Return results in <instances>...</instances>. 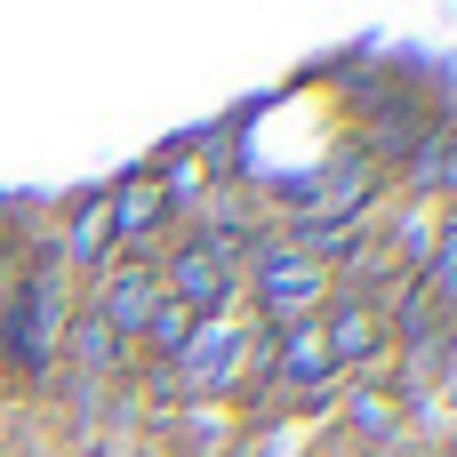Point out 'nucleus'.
<instances>
[{"label":"nucleus","mask_w":457,"mask_h":457,"mask_svg":"<svg viewBox=\"0 0 457 457\" xmlns=\"http://www.w3.org/2000/svg\"><path fill=\"white\" fill-rule=\"evenodd\" d=\"M80 305L137 353V337H145L153 313H161V265H153V257H104V265L80 281Z\"/></svg>","instance_id":"7ed1b4c3"},{"label":"nucleus","mask_w":457,"mask_h":457,"mask_svg":"<svg viewBox=\"0 0 457 457\" xmlns=\"http://www.w3.org/2000/svg\"><path fill=\"white\" fill-rule=\"evenodd\" d=\"M418 297H426L434 321H457V217H442V233H434V257L418 273Z\"/></svg>","instance_id":"1a4fd4ad"},{"label":"nucleus","mask_w":457,"mask_h":457,"mask_svg":"<svg viewBox=\"0 0 457 457\" xmlns=\"http://www.w3.org/2000/svg\"><path fill=\"white\" fill-rule=\"evenodd\" d=\"M434 394L457 410V321H442V353H434Z\"/></svg>","instance_id":"9b49d317"},{"label":"nucleus","mask_w":457,"mask_h":457,"mask_svg":"<svg viewBox=\"0 0 457 457\" xmlns=\"http://www.w3.org/2000/svg\"><path fill=\"white\" fill-rule=\"evenodd\" d=\"M337 418H345V434H353V442H370V450H378V442H394V434H402V418H410V410H402L378 378H345Z\"/></svg>","instance_id":"6e6552de"},{"label":"nucleus","mask_w":457,"mask_h":457,"mask_svg":"<svg viewBox=\"0 0 457 457\" xmlns=\"http://www.w3.org/2000/svg\"><path fill=\"white\" fill-rule=\"evenodd\" d=\"M153 265H161V297H169V305H185L193 321L241 313V273H233V265L217 257V249H201L193 233H177V241H169V249H161Z\"/></svg>","instance_id":"20e7f679"},{"label":"nucleus","mask_w":457,"mask_h":457,"mask_svg":"<svg viewBox=\"0 0 457 457\" xmlns=\"http://www.w3.org/2000/svg\"><path fill=\"white\" fill-rule=\"evenodd\" d=\"M321 345H329L337 378H378V361L394 353L378 297H345V289H329V305H321Z\"/></svg>","instance_id":"39448f33"},{"label":"nucleus","mask_w":457,"mask_h":457,"mask_svg":"<svg viewBox=\"0 0 457 457\" xmlns=\"http://www.w3.org/2000/svg\"><path fill=\"white\" fill-rule=\"evenodd\" d=\"M185 337H193V313H185V305H169V297H161V313H153V329H145V337H137V345H145V361H153V370H169V361H177V353H185Z\"/></svg>","instance_id":"9d476101"},{"label":"nucleus","mask_w":457,"mask_h":457,"mask_svg":"<svg viewBox=\"0 0 457 457\" xmlns=\"http://www.w3.org/2000/svg\"><path fill=\"white\" fill-rule=\"evenodd\" d=\"M8 281H16V257H8V249H0V297H8Z\"/></svg>","instance_id":"f8f14e48"},{"label":"nucleus","mask_w":457,"mask_h":457,"mask_svg":"<svg viewBox=\"0 0 457 457\" xmlns=\"http://www.w3.org/2000/svg\"><path fill=\"white\" fill-rule=\"evenodd\" d=\"M104 217H112V257H161V225H169V201L153 185V169L120 177L104 193Z\"/></svg>","instance_id":"423d86ee"},{"label":"nucleus","mask_w":457,"mask_h":457,"mask_svg":"<svg viewBox=\"0 0 457 457\" xmlns=\"http://www.w3.org/2000/svg\"><path fill=\"white\" fill-rule=\"evenodd\" d=\"M249 370H257V329L241 313H217V321H193V337H185V353L169 370H153V402L161 410H177V402L225 410L249 386Z\"/></svg>","instance_id":"f03ea898"},{"label":"nucleus","mask_w":457,"mask_h":457,"mask_svg":"<svg viewBox=\"0 0 457 457\" xmlns=\"http://www.w3.org/2000/svg\"><path fill=\"white\" fill-rule=\"evenodd\" d=\"M72 289L80 281L64 265H48V257L16 265V281L0 297V378H16V386H48L56 378V337H64V321L80 305Z\"/></svg>","instance_id":"f257e3e1"},{"label":"nucleus","mask_w":457,"mask_h":457,"mask_svg":"<svg viewBox=\"0 0 457 457\" xmlns=\"http://www.w3.org/2000/svg\"><path fill=\"white\" fill-rule=\"evenodd\" d=\"M56 378H80V386H129V345H120L88 305H72V321H64V337H56Z\"/></svg>","instance_id":"0eeeda50"}]
</instances>
